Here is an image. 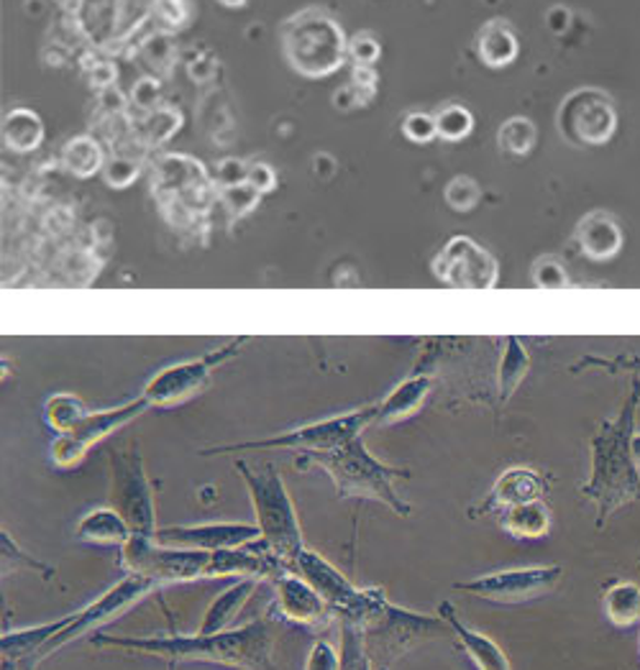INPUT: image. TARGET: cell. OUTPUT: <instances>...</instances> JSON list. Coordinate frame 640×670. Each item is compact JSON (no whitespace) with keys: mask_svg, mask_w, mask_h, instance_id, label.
Returning <instances> with one entry per match:
<instances>
[{"mask_svg":"<svg viewBox=\"0 0 640 670\" xmlns=\"http://www.w3.org/2000/svg\"><path fill=\"white\" fill-rule=\"evenodd\" d=\"M430 387H434V382L428 376H411V379H405L377 405L380 407L377 410V425H395V422L413 418L426 405Z\"/></svg>","mask_w":640,"mask_h":670,"instance_id":"cb8c5ba5","label":"cell"},{"mask_svg":"<svg viewBox=\"0 0 640 670\" xmlns=\"http://www.w3.org/2000/svg\"><path fill=\"white\" fill-rule=\"evenodd\" d=\"M61 167L77 180H88L105 167V151L98 138L92 136H75L69 138L61 149Z\"/></svg>","mask_w":640,"mask_h":670,"instance_id":"4dcf8cb0","label":"cell"},{"mask_svg":"<svg viewBox=\"0 0 640 670\" xmlns=\"http://www.w3.org/2000/svg\"><path fill=\"white\" fill-rule=\"evenodd\" d=\"M341 625V670H374L361 640V629L349 620H336Z\"/></svg>","mask_w":640,"mask_h":670,"instance_id":"74e56055","label":"cell"},{"mask_svg":"<svg viewBox=\"0 0 640 670\" xmlns=\"http://www.w3.org/2000/svg\"><path fill=\"white\" fill-rule=\"evenodd\" d=\"M138 177H142V161L131 159V157H113V159H108L103 167V180L108 188H113V190L131 188Z\"/></svg>","mask_w":640,"mask_h":670,"instance_id":"ab89813d","label":"cell"},{"mask_svg":"<svg viewBox=\"0 0 640 670\" xmlns=\"http://www.w3.org/2000/svg\"><path fill=\"white\" fill-rule=\"evenodd\" d=\"M630 451H633V461H636V466L640 468V433L633 435V443H630Z\"/></svg>","mask_w":640,"mask_h":670,"instance_id":"f5cc1de1","label":"cell"},{"mask_svg":"<svg viewBox=\"0 0 640 670\" xmlns=\"http://www.w3.org/2000/svg\"><path fill=\"white\" fill-rule=\"evenodd\" d=\"M480 197H482L480 182L472 180V177H467V174L453 177V180L446 184V203H449L453 211H459V213L474 211V207L480 205Z\"/></svg>","mask_w":640,"mask_h":670,"instance_id":"f35d334b","label":"cell"},{"mask_svg":"<svg viewBox=\"0 0 640 670\" xmlns=\"http://www.w3.org/2000/svg\"><path fill=\"white\" fill-rule=\"evenodd\" d=\"M154 589H157V587H154L151 581L142 579V576L128 574L126 579H121L119 583H115V587L108 589L105 594L96 599V602H92L90 606H85V610L75 612L72 622H69L65 629H59V633L44 645L42 652H38V656L31 660L26 668L34 670L38 663H42V660L54 656V652L61 650V648H67L69 643H75V640H80V637L90 635L92 629L105 627L108 622L121 617V614L128 612L136 602H142L146 594H151Z\"/></svg>","mask_w":640,"mask_h":670,"instance_id":"8fae6325","label":"cell"},{"mask_svg":"<svg viewBox=\"0 0 640 670\" xmlns=\"http://www.w3.org/2000/svg\"><path fill=\"white\" fill-rule=\"evenodd\" d=\"M3 670H21V666L15 660H3Z\"/></svg>","mask_w":640,"mask_h":670,"instance_id":"11a10c76","label":"cell"},{"mask_svg":"<svg viewBox=\"0 0 640 670\" xmlns=\"http://www.w3.org/2000/svg\"><path fill=\"white\" fill-rule=\"evenodd\" d=\"M638 405L640 382H636L618 418L599 422L590 441L592 472L587 484L582 487V495L597 504L599 530L622 507L640 502V468L633 461V451H630L636 435Z\"/></svg>","mask_w":640,"mask_h":670,"instance_id":"7a4b0ae2","label":"cell"},{"mask_svg":"<svg viewBox=\"0 0 640 670\" xmlns=\"http://www.w3.org/2000/svg\"><path fill=\"white\" fill-rule=\"evenodd\" d=\"M576 241H580L584 257L592 261H607L618 257L622 249V228L610 213L592 211L576 226Z\"/></svg>","mask_w":640,"mask_h":670,"instance_id":"7402d4cb","label":"cell"},{"mask_svg":"<svg viewBox=\"0 0 640 670\" xmlns=\"http://www.w3.org/2000/svg\"><path fill=\"white\" fill-rule=\"evenodd\" d=\"M551 489L549 476L534 472L528 466H513L497 476V481L492 484V489L484 495L480 504H474L469 510V520L484 518V514H495V512H507L513 507L536 502V499H543Z\"/></svg>","mask_w":640,"mask_h":670,"instance_id":"d6986e66","label":"cell"},{"mask_svg":"<svg viewBox=\"0 0 640 670\" xmlns=\"http://www.w3.org/2000/svg\"><path fill=\"white\" fill-rule=\"evenodd\" d=\"M159 100H161V84L154 80V77H142V80H136L134 88H131V103L142 107L146 113L157 111Z\"/></svg>","mask_w":640,"mask_h":670,"instance_id":"f6af8a7d","label":"cell"},{"mask_svg":"<svg viewBox=\"0 0 640 670\" xmlns=\"http://www.w3.org/2000/svg\"><path fill=\"white\" fill-rule=\"evenodd\" d=\"M246 184H251L254 190L261 192V195H267V192H272L277 188V174L274 169L265 164V161H254L249 164V174H246Z\"/></svg>","mask_w":640,"mask_h":670,"instance_id":"c3c4849f","label":"cell"},{"mask_svg":"<svg viewBox=\"0 0 640 670\" xmlns=\"http://www.w3.org/2000/svg\"><path fill=\"white\" fill-rule=\"evenodd\" d=\"M236 472L242 474L246 489H249L254 514H257V525L261 530V545L284 566H290V560L305 548V537L280 468L267 464V461H261V464L236 461Z\"/></svg>","mask_w":640,"mask_h":670,"instance_id":"5b68a950","label":"cell"},{"mask_svg":"<svg viewBox=\"0 0 640 670\" xmlns=\"http://www.w3.org/2000/svg\"><path fill=\"white\" fill-rule=\"evenodd\" d=\"M434 118H436L438 138H443V141H461V138H467L474 128L472 111L459 103L443 105Z\"/></svg>","mask_w":640,"mask_h":670,"instance_id":"8d00e7d4","label":"cell"},{"mask_svg":"<svg viewBox=\"0 0 640 670\" xmlns=\"http://www.w3.org/2000/svg\"><path fill=\"white\" fill-rule=\"evenodd\" d=\"M75 535L77 541L100 545V548H105V545L123 548L134 533H131L128 522L123 520L113 507H100V510L88 512L80 522H77Z\"/></svg>","mask_w":640,"mask_h":670,"instance_id":"d4e9b609","label":"cell"},{"mask_svg":"<svg viewBox=\"0 0 640 670\" xmlns=\"http://www.w3.org/2000/svg\"><path fill=\"white\" fill-rule=\"evenodd\" d=\"M280 635V622L272 614H259L236 629H223L215 635H169V637H123V635H92V645L119 648L131 652H149L167 658L169 663L180 660H207L238 670H272L274 643Z\"/></svg>","mask_w":640,"mask_h":670,"instance_id":"6da1fadb","label":"cell"},{"mask_svg":"<svg viewBox=\"0 0 640 670\" xmlns=\"http://www.w3.org/2000/svg\"><path fill=\"white\" fill-rule=\"evenodd\" d=\"M603 606L607 620L618 629L640 625V587L633 581H613L603 591Z\"/></svg>","mask_w":640,"mask_h":670,"instance_id":"f546056e","label":"cell"},{"mask_svg":"<svg viewBox=\"0 0 640 670\" xmlns=\"http://www.w3.org/2000/svg\"><path fill=\"white\" fill-rule=\"evenodd\" d=\"M307 466L321 468L330 476L338 499H374L400 518L413 514V504H407L395 487L400 479H411L413 474L407 468L382 464L367 451L361 438H353L334 451L300 453L297 468L305 472Z\"/></svg>","mask_w":640,"mask_h":670,"instance_id":"3957f363","label":"cell"},{"mask_svg":"<svg viewBox=\"0 0 640 670\" xmlns=\"http://www.w3.org/2000/svg\"><path fill=\"white\" fill-rule=\"evenodd\" d=\"M441 620L446 625L451 627V633L457 635V640L469 658H472V663L476 666V670H513L510 660H507L505 650L499 648L495 640H490L487 635L476 633V629H469L464 622L459 620L457 610H453L451 602H441Z\"/></svg>","mask_w":640,"mask_h":670,"instance_id":"44dd1931","label":"cell"},{"mask_svg":"<svg viewBox=\"0 0 640 670\" xmlns=\"http://www.w3.org/2000/svg\"><path fill=\"white\" fill-rule=\"evenodd\" d=\"M476 49H480V59L492 69L507 67L518 59L520 42L513 26L503 19H492L480 29L476 36Z\"/></svg>","mask_w":640,"mask_h":670,"instance_id":"484cf974","label":"cell"},{"mask_svg":"<svg viewBox=\"0 0 640 670\" xmlns=\"http://www.w3.org/2000/svg\"><path fill=\"white\" fill-rule=\"evenodd\" d=\"M353 625L361 629V640H364V650L374 670H392V666L415 645L451 633V627L441 617L407 612L403 606L390 604L388 594L380 587H374L372 604Z\"/></svg>","mask_w":640,"mask_h":670,"instance_id":"277c9868","label":"cell"},{"mask_svg":"<svg viewBox=\"0 0 640 670\" xmlns=\"http://www.w3.org/2000/svg\"><path fill=\"white\" fill-rule=\"evenodd\" d=\"M90 82H92V88H100V90L113 88L115 67L111 65V61H98V65L90 69Z\"/></svg>","mask_w":640,"mask_h":670,"instance_id":"f907efd6","label":"cell"},{"mask_svg":"<svg viewBox=\"0 0 640 670\" xmlns=\"http://www.w3.org/2000/svg\"><path fill=\"white\" fill-rule=\"evenodd\" d=\"M280 38L288 65L307 80H321L338 72L349 52L344 29L321 5H307L292 13L282 23Z\"/></svg>","mask_w":640,"mask_h":670,"instance_id":"8992f818","label":"cell"},{"mask_svg":"<svg viewBox=\"0 0 640 670\" xmlns=\"http://www.w3.org/2000/svg\"><path fill=\"white\" fill-rule=\"evenodd\" d=\"M0 553H3V579L5 576H11L15 571H34L42 576L44 581H49L54 576V568L49 564H44V560H36L31 553H26L21 548L19 543L13 541L11 535L0 533Z\"/></svg>","mask_w":640,"mask_h":670,"instance_id":"836d02e7","label":"cell"},{"mask_svg":"<svg viewBox=\"0 0 640 670\" xmlns=\"http://www.w3.org/2000/svg\"><path fill=\"white\" fill-rule=\"evenodd\" d=\"M3 141L15 154H29L44 141V123L31 107H13L3 121Z\"/></svg>","mask_w":640,"mask_h":670,"instance_id":"f1b7e54d","label":"cell"},{"mask_svg":"<svg viewBox=\"0 0 640 670\" xmlns=\"http://www.w3.org/2000/svg\"><path fill=\"white\" fill-rule=\"evenodd\" d=\"M536 141H538V128L534 121L526 118V115H513V118H507L497 130L499 149L513 154V157H526V154L534 151Z\"/></svg>","mask_w":640,"mask_h":670,"instance_id":"d6a6232c","label":"cell"},{"mask_svg":"<svg viewBox=\"0 0 640 670\" xmlns=\"http://www.w3.org/2000/svg\"><path fill=\"white\" fill-rule=\"evenodd\" d=\"M111 468V491L108 507H113L128 522L131 533L154 537L157 533V510H154V487L146 476L138 443L131 441L126 448L108 451Z\"/></svg>","mask_w":640,"mask_h":670,"instance_id":"9c48e42d","label":"cell"},{"mask_svg":"<svg viewBox=\"0 0 640 670\" xmlns=\"http://www.w3.org/2000/svg\"><path fill=\"white\" fill-rule=\"evenodd\" d=\"M154 200L175 226H192L207 213L213 182L198 159L188 154H165L154 161Z\"/></svg>","mask_w":640,"mask_h":670,"instance_id":"ba28073f","label":"cell"},{"mask_svg":"<svg viewBox=\"0 0 640 670\" xmlns=\"http://www.w3.org/2000/svg\"><path fill=\"white\" fill-rule=\"evenodd\" d=\"M246 174H249V164L244 159H223L215 169V188H236V184L246 182Z\"/></svg>","mask_w":640,"mask_h":670,"instance_id":"7dc6e473","label":"cell"},{"mask_svg":"<svg viewBox=\"0 0 640 670\" xmlns=\"http://www.w3.org/2000/svg\"><path fill=\"white\" fill-rule=\"evenodd\" d=\"M305 670H341V652L326 640L313 643L305 660Z\"/></svg>","mask_w":640,"mask_h":670,"instance_id":"bcb514c9","label":"cell"},{"mask_svg":"<svg viewBox=\"0 0 640 670\" xmlns=\"http://www.w3.org/2000/svg\"><path fill=\"white\" fill-rule=\"evenodd\" d=\"M546 21H549V29L553 31V34H564V31L569 29V21H572V15H569L566 8H551L549 15H546Z\"/></svg>","mask_w":640,"mask_h":670,"instance_id":"816d5d0a","label":"cell"},{"mask_svg":"<svg viewBox=\"0 0 640 670\" xmlns=\"http://www.w3.org/2000/svg\"><path fill=\"white\" fill-rule=\"evenodd\" d=\"M380 52H382L380 42H377V36L372 34V31H359V34L349 42V54L357 65L374 67V61L380 59Z\"/></svg>","mask_w":640,"mask_h":670,"instance_id":"ee69618b","label":"cell"},{"mask_svg":"<svg viewBox=\"0 0 640 670\" xmlns=\"http://www.w3.org/2000/svg\"><path fill=\"white\" fill-rule=\"evenodd\" d=\"M377 410L380 407L369 405L359 407V410L336 415V418L311 422V425L288 430V433L261 438V441H249V443H223L213 445V448H203L200 456H228V453H246V451H300V453H323L334 451L338 445L361 438L367 428L377 425Z\"/></svg>","mask_w":640,"mask_h":670,"instance_id":"52a82bcc","label":"cell"},{"mask_svg":"<svg viewBox=\"0 0 640 670\" xmlns=\"http://www.w3.org/2000/svg\"><path fill=\"white\" fill-rule=\"evenodd\" d=\"M223 8H244L249 0H218Z\"/></svg>","mask_w":640,"mask_h":670,"instance_id":"db71d44e","label":"cell"},{"mask_svg":"<svg viewBox=\"0 0 640 670\" xmlns=\"http://www.w3.org/2000/svg\"><path fill=\"white\" fill-rule=\"evenodd\" d=\"M149 407L151 405L146 402V397H138L121 407H111V410L88 412L72 430H69V433L59 435L57 441L52 443L54 466H59V468L80 466L82 458L88 456V453L96 448L100 441H105L108 435L119 433V430L126 428L128 422L142 418Z\"/></svg>","mask_w":640,"mask_h":670,"instance_id":"4fadbf2b","label":"cell"},{"mask_svg":"<svg viewBox=\"0 0 640 670\" xmlns=\"http://www.w3.org/2000/svg\"><path fill=\"white\" fill-rule=\"evenodd\" d=\"M503 530L518 541H541L551 533V510L543 499L503 512Z\"/></svg>","mask_w":640,"mask_h":670,"instance_id":"83f0119b","label":"cell"},{"mask_svg":"<svg viewBox=\"0 0 640 670\" xmlns=\"http://www.w3.org/2000/svg\"><path fill=\"white\" fill-rule=\"evenodd\" d=\"M121 564L128 574L142 576L154 587H172V583L205 579L211 553L172 548V545H161L157 537L131 535V541L121 548Z\"/></svg>","mask_w":640,"mask_h":670,"instance_id":"30bf717a","label":"cell"},{"mask_svg":"<svg viewBox=\"0 0 640 670\" xmlns=\"http://www.w3.org/2000/svg\"><path fill=\"white\" fill-rule=\"evenodd\" d=\"M75 612L67 614V617H59L57 622H49V625H38L29 629H19V633H8L0 640V652H3V660H15V663L29 666L34 660L46 643L52 640L59 629H65L69 622H72Z\"/></svg>","mask_w":640,"mask_h":670,"instance_id":"4316f807","label":"cell"},{"mask_svg":"<svg viewBox=\"0 0 640 670\" xmlns=\"http://www.w3.org/2000/svg\"><path fill=\"white\" fill-rule=\"evenodd\" d=\"M85 415H88V410H85V405L75 395H54L44 407L46 425L57 430L59 435L69 433Z\"/></svg>","mask_w":640,"mask_h":670,"instance_id":"e575fe53","label":"cell"},{"mask_svg":"<svg viewBox=\"0 0 640 670\" xmlns=\"http://www.w3.org/2000/svg\"><path fill=\"white\" fill-rule=\"evenodd\" d=\"M157 15L167 26H180L188 15V5L184 0H157Z\"/></svg>","mask_w":640,"mask_h":670,"instance_id":"681fc988","label":"cell"},{"mask_svg":"<svg viewBox=\"0 0 640 670\" xmlns=\"http://www.w3.org/2000/svg\"><path fill=\"white\" fill-rule=\"evenodd\" d=\"M288 568L318 591L323 602L334 610L336 620H359V614L367 610L369 599H372V589H359L334 564H328L321 553L311 548L300 550Z\"/></svg>","mask_w":640,"mask_h":670,"instance_id":"9a60e30c","label":"cell"},{"mask_svg":"<svg viewBox=\"0 0 640 670\" xmlns=\"http://www.w3.org/2000/svg\"><path fill=\"white\" fill-rule=\"evenodd\" d=\"M530 276H534L536 287H543V289H564V287H569V274H566L564 264H561L557 257L536 259L534 272H530Z\"/></svg>","mask_w":640,"mask_h":670,"instance_id":"b9f144b4","label":"cell"},{"mask_svg":"<svg viewBox=\"0 0 640 670\" xmlns=\"http://www.w3.org/2000/svg\"><path fill=\"white\" fill-rule=\"evenodd\" d=\"M272 587H274L277 610L282 612L284 620L315 629H326L330 622L336 620L334 610L323 602L318 591H315L305 579H300L297 574L284 571L280 576H274Z\"/></svg>","mask_w":640,"mask_h":670,"instance_id":"ffe728a7","label":"cell"},{"mask_svg":"<svg viewBox=\"0 0 640 670\" xmlns=\"http://www.w3.org/2000/svg\"><path fill=\"white\" fill-rule=\"evenodd\" d=\"M154 537L161 545H172V548H190V550H228L242 548L259 541L261 530L257 522L244 525V522H213V525H177V527H157Z\"/></svg>","mask_w":640,"mask_h":670,"instance_id":"ac0fdd59","label":"cell"},{"mask_svg":"<svg viewBox=\"0 0 640 670\" xmlns=\"http://www.w3.org/2000/svg\"><path fill=\"white\" fill-rule=\"evenodd\" d=\"M221 203L226 205V211L231 213V218H244L246 213H251L254 207L259 205L261 192H257L251 184H236V188L218 190Z\"/></svg>","mask_w":640,"mask_h":670,"instance_id":"60d3db41","label":"cell"},{"mask_svg":"<svg viewBox=\"0 0 640 670\" xmlns=\"http://www.w3.org/2000/svg\"><path fill=\"white\" fill-rule=\"evenodd\" d=\"M557 128L572 146H603L618 128V113L607 92L580 88L559 105Z\"/></svg>","mask_w":640,"mask_h":670,"instance_id":"7c38bea8","label":"cell"},{"mask_svg":"<svg viewBox=\"0 0 640 670\" xmlns=\"http://www.w3.org/2000/svg\"><path fill=\"white\" fill-rule=\"evenodd\" d=\"M259 587V579H251V576H244L238 579L234 587H228L226 591H221L218 597L213 599L211 606H207L203 622H200V635H215L223 633V629H231L234 620L238 617V612L244 610L246 602L254 597V591Z\"/></svg>","mask_w":640,"mask_h":670,"instance_id":"603a6c76","label":"cell"},{"mask_svg":"<svg viewBox=\"0 0 640 670\" xmlns=\"http://www.w3.org/2000/svg\"><path fill=\"white\" fill-rule=\"evenodd\" d=\"M238 345L242 343L223 345V349L207 353V356L203 359L161 368V372L154 376L149 384H146V389H144L146 402H149L151 407H177V405L190 402L192 397L200 395V391L211 384V376L215 368L236 356Z\"/></svg>","mask_w":640,"mask_h":670,"instance_id":"2e32d148","label":"cell"},{"mask_svg":"<svg viewBox=\"0 0 640 670\" xmlns=\"http://www.w3.org/2000/svg\"><path fill=\"white\" fill-rule=\"evenodd\" d=\"M530 368V359L526 345H523L518 338H507V349L503 353V361H499V374H497V387H499V399L507 402L518 387L526 379Z\"/></svg>","mask_w":640,"mask_h":670,"instance_id":"1f68e13d","label":"cell"},{"mask_svg":"<svg viewBox=\"0 0 640 670\" xmlns=\"http://www.w3.org/2000/svg\"><path fill=\"white\" fill-rule=\"evenodd\" d=\"M403 134L413 144H430L438 136L436 118L428 113H411L403 121Z\"/></svg>","mask_w":640,"mask_h":670,"instance_id":"7bdbcfd3","label":"cell"},{"mask_svg":"<svg viewBox=\"0 0 640 670\" xmlns=\"http://www.w3.org/2000/svg\"><path fill=\"white\" fill-rule=\"evenodd\" d=\"M180 123L182 115L177 113L175 107H157V111L146 115V121L138 126V136H142V144L146 146H159L177 134Z\"/></svg>","mask_w":640,"mask_h":670,"instance_id":"d590c367","label":"cell"},{"mask_svg":"<svg viewBox=\"0 0 640 670\" xmlns=\"http://www.w3.org/2000/svg\"><path fill=\"white\" fill-rule=\"evenodd\" d=\"M564 579L561 566H528V568H507V571L487 574L472 581L453 583V589L464 594L487 599L495 604H520L551 594Z\"/></svg>","mask_w":640,"mask_h":670,"instance_id":"5bb4252c","label":"cell"},{"mask_svg":"<svg viewBox=\"0 0 640 670\" xmlns=\"http://www.w3.org/2000/svg\"><path fill=\"white\" fill-rule=\"evenodd\" d=\"M430 266L436 280L459 289H492L499 280L497 259L469 236H453Z\"/></svg>","mask_w":640,"mask_h":670,"instance_id":"e0dca14e","label":"cell"}]
</instances>
